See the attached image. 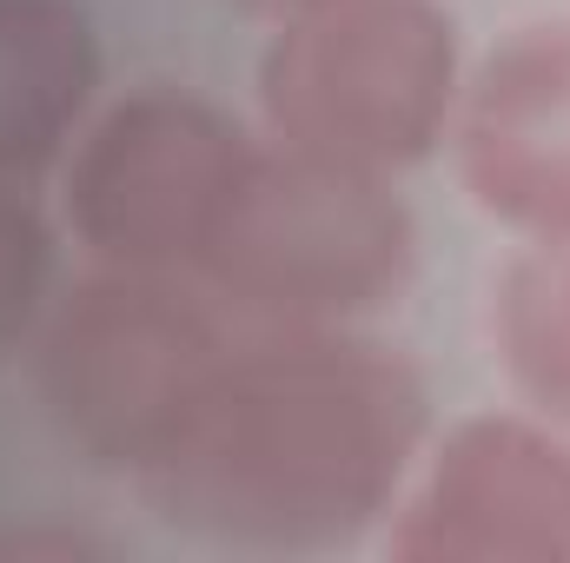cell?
<instances>
[{
	"instance_id": "obj_5",
	"label": "cell",
	"mask_w": 570,
	"mask_h": 563,
	"mask_svg": "<svg viewBox=\"0 0 570 563\" xmlns=\"http://www.w3.org/2000/svg\"><path fill=\"white\" fill-rule=\"evenodd\" d=\"M253 146L206 93L146 80L67 146V226L94 266L193 279Z\"/></svg>"
},
{
	"instance_id": "obj_2",
	"label": "cell",
	"mask_w": 570,
	"mask_h": 563,
	"mask_svg": "<svg viewBox=\"0 0 570 563\" xmlns=\"http://www.w3.org/2000/svg\"><path fill=\"white\" fill-rule=\"evenodd\" d=\"M233 312L186 273L94 266L47 298L33 325V392L53 437L140 477L233 352Z\"/></svg>"
},
{
	"instance_id": "obj_3",
	"label": "cell",
	"mask_w": 570,
	"mask_h": 563,
	"mask_svg": "<svg viewBox=\"0 0 570 563\" xmlns=\"http://www.w3.org/2000/svg\"><path fill=\"white\" fill-rule=\"evenodd\" d=\"M412 213L385 172L253 146L193 279L259 332L358 325L412 279Z\"/></svg>"
},
{
	"instance_id": "obj_12",
	"label": "cell",
	"mask_w": 570,
	"mask_h": 563,
	"mask_svg": "<svg viewBox=\"0 0 570 563\" xmlns=\"http://www.w3.org/2000/svg\"><path fill=\"white\" fill-rule=\"evenodd\" d=\"M233 7L266 13V20H292V13H312V7H325V0H233Z\"/></svg>"
},
{
	"instance_id": "obj_9",
	"label": "cell",
	"mask_w": 570,
	"mask_h": 563,
	"mask_svg": "<svg viewBox=\"0 0 570 563\" xmlns=\"http://www.w3.org/2000/svg\"><path fill=\"white\" fill-rule=\"evenodd\" d=\"M498 358L551 424H570V233L531 239L498 279Z\"/></svg>"
},
{
	"instance_id": "obj_1",
	"label": "cell",
	"mask_w": 570,
	"mask_h": 563,
	"mask_svg": "<svg viewBox=\"0 0 570 563\" xmlns=\"http://www.w3.org/2000/svg\"><path fill=\"white\" fill-rule=\"evenodd\" d=\"M425 424V385L392 345L352 325H253L134 484L193 544L312 557L392 517Z\"/></svg>"
},
{
	"instance_id": "obj_10",
	"label": "cell",
	"mask_w": 570,
	"mask_h": 563,
	"mask_svg": "<svg viewBox=\"0 0 570 563\" xmlns=\"http://www.w3.org/2000/svg\"><path fill=\"white\" fill-rule=\"evenodd\" d=\"M47 298H53V233L13 192V179H0V358L33 338Z\"/></svg>"
},
{
	"instance_id": "obj_6",
	"label": "cell",
	"mask_w": 570,
	"mask_h": 563,
	"mask_svg": "<svg viewBox=\"0 0 570 563\" xmlns=\"http://www.w3.org/2000/svg\"><path fill=\"white\" fill-rule=\"evenodd\" d=\"M392 511L399 563H570V444L531 418H464Z\"/></svg>"
},
{
	"instance_id": "obj_7",
	"label": "cell",
	"mask_w": 570,
	"mask_h": 563,
	"mask_svg": "<svg viewBox=\"0 0 570 563\" xmlns=\"http://www.w3.org/2000/svg\"><path fill=\"white\" fill-rule=\"evenodd\" d=\"M464 192L511 233H570V20L518 27L478 60L451 113Z\"/></svg>"
},
{
	"instance_id": "obj_8",
	"label": "cell",
	"mask_w": 570,
	"mask_h": 563,
	"mask_svg": "<svg viewBox=\"0 0 570 563\" xmlns=\"http://www.w3.org/2000/svg\"><path fill=\"white\" fill-rule=\"evenodd\" d=\"M100 40L80 0H0V179L47 172L87 127Z\"/></svg>"
},
{
	"instance_id": "obj_11",
	"label": "cell",
	"mask_w": 570,
	"mask_h": 563,
	"mask_svg": "<svg viewBox=\"0 0 570 563\" xmlns=\"http://www.w3.org/2000/svg\"><path fill=\"white\" fill-rule=\"evenodd\" d=\"M87 551H100V544H87L80 531H20V537H0V557H53V563H73L87 557Z\"/></svg>"
},
{
	"instance_id": "obj_4",
	"label": "cell",
	"mask_w": 570,
	"mask_h": 563,
	"mask_svg": "<svg viewBox=\"0 0 570 563\" xmlns=\"http://www.w3.org/2000/svg\"><path fill=\"white\" fill-rule=\"evenodd\" d=\"M458 87V27L438 0H325L259 53L266 140L385 179L444 140Z\"/></svg>"
}]
</instances>
